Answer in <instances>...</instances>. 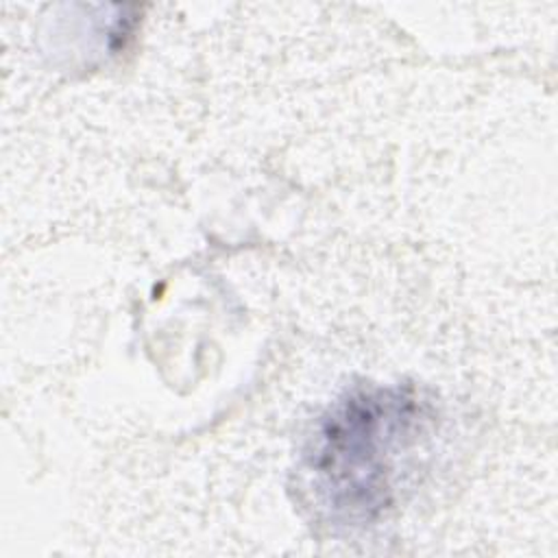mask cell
Instances as JSON below:
<instances>
[{
    "label": "cell",
    "instance_id": "6da1fadb",
    "mask_svg": "<svg viewBox=\"0 0 558 558\" xmlns=\"http://www.w3.org/2000/svg\"><path fill=\"white\" fill-rule=\"evenodd\" d=\"M427 405L410 386L360 388L323 418L312 471L327 506L349 519H375L392 501L395 466L416 440Z\"/></svg>",
    "mask_w": 558,
    "mask_h": 558
}]
</instances>
